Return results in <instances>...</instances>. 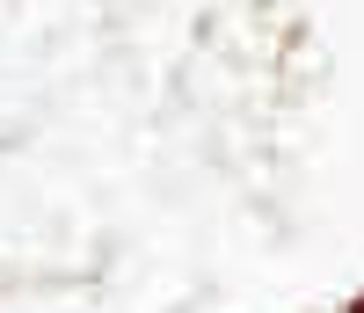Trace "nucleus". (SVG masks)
Segmentation results:
<instances>
[{"instance_id":"nucleus-1","label":"nucleus","mask_w":364,"mask_h":313,"mask_svg":"<svg viewBox=\"0 0 364 313\" xmlns=\"http://www.w3.org/2000/svg\"><path fill=\"white\" fill-rule=\"evenodd\" d=\"M350 313H364V299H357V306H350Z\"/></svg>"}]
</instances>
